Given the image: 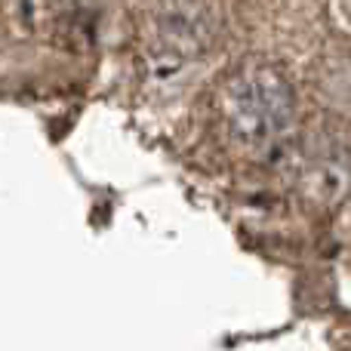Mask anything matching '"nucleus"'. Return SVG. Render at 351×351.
<instances>
[{
	"instance_id": "obj_1",
	"label": "nucleus",
	"mask_w": 351,
	"mask_h": 351,
	"mask_svg": "<svg viewBox=\"0 0 351 351\" xmlns=\"http://www.w3.org/2000/svg\"><path fill=\"white\" fill-rule=\"evenodd\" d=\"M216 145L237 164H268L293 142L296 93L268 62H243L216 84L206 105Z\"/></svg>"
},
{
	"instance_id": "obj_2",
	"label": "nucleus",
	"mask_w": 351,
	"mask_h": 351,
	"mask_svg": "<svg viewBox=\"0 0 351 351\" xmlns=\"http://www.w3.org/2000/svg\"><path fill=\"white\" fill-rule=\"evenodd\" d=\"M210 43V10L204 0H160L145 19V47L154 59L182 65Z\"/></svg>"
}]
</instances>
